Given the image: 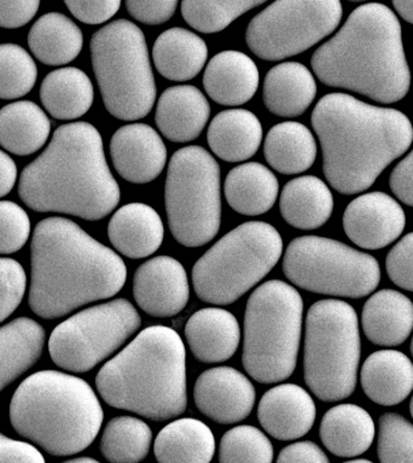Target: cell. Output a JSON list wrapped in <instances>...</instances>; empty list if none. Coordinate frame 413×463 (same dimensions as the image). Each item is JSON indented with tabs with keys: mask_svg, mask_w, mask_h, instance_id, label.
Masks as SVG:
<instances>
[{
	"mask_svg": "<svg viewBox=\"0 0 413 463\" xmlns=\"http://www.w3.org/2000/svg\"><path fill=\"white\" fill-rule=\"evenodd\" d=\"M18 195L38 213L87 221L107 217L118 206L121 191L96 127L87 122L58 127L45 151L22 172Z\"/></svg>",
	"mask_w": 413,
	"mask_h": 463,
	"instance_id": "3",
	"label": "cell"
},
{
	"mask_svg": "<svg viewBox=\"0 0 413 463\" xmlns=\"http://www.w3.org/2000/svg\"><path fill=\"white\" fill-rule=\"evenodd\" d=\"M152 430L134 416H116L101 433L100 450L109 463H139L150 452Z\"/></svg>",
	"mask_w": 413,
	"mask_h": 463,
	"instance_id": "38",
	"label": "cell"
},
{
	"mask_svg": "<svg viewBox=\"0 0 413 463\" xmlns=\"http://www.w3.org/2000/svg\"><path fill=\"white\" fill-rule=\"evenodd\" d=\"M343 463H373L371 461H369V459L364 458H358V459H351V461H347Z\"/></svg>",
	"mask_w": 413,
	"mask_h": 463,
	"instance_id": "55",
	"label": "cell"
},
{
	"mask_svg": "<svg viewBox=\"0 0 413 463\" xmlns=\"http://www.w3.org/2000/svg\"><path fill=\"white\" fill-rule=\"evenodd\" d=\"M140 325L139 313L125 298L87 307L53 329L50 356L64 371L90 372L119 350Z\"/></svg>",
	"mask_w": 413,
	"mask_h": 463,
	"instance_id": "13",
	"label": "cell"
},
{
	"mask_svg": "<svg viewBox=\"0 0 413 463\" xmlns=\"http://www.w3.org/2000/svg\"><path fill=\"white\" fill-rule=\"evenodd\" d=\"M255 401L253 383L235 368L206 369L195 383L196 408L219 425H234L248 418Z\"/></svg>",
	"mask_w": 413,
	"mask_h": 463,
	"instance_id": "15",
	"label": "cell"
},
{
	"mask_svg": "<svg viewBox=\"0 0 413 463\" xmlns=\"http://www.w3.org/2000/svg\"><path fill=\"white\" fill-rule=\"evenodd\" d=\"M154 454L158 463H210L216 438L201 420L178 419L159 430Z\"/></svg>",
	"mask_w": 413,
	"mask_h": 463,
	"instance_id": "33",
	"label": "cell"
},
{
	"mask_svg": "<svg viewBox=\"0 0 413 463\" xmlns=\"http://www.w3.org/2000/svg\"><path fill=\"white\" fill-rule=\"evenodd\" d=\"M98 393L112 408L162 422L187 411V351L174 329H143L101 368Z\"/></svg>",
	"mask_w": 413,
	"mask_h": 463,
	"instance_id": "5",
	"label": "cell"
},
{
	"mask_svg": "<svg viewBox=\"0 0 413 463\" xmlns=\"http://www.w3.org/2000/svg\"><path fill=\"white\" fill-rule=\"evenodd\" d=\"M31 235V220L16 203L0 202V255L20 251Z\"/></svg>",
	"mask_w": 413,
	"mask_h": 463,
	"instance_id": "43",
	"label": "cell"
},
{
	"mask_svg": "<svg viewBox=\"0 0 413 463\" xmlns=\"http://www.w3.org/2000/svg\"><path fill=\"white\" fill-rule=\"evenodd\" d=\"M25 286L24 267L13 259H0V324L20 306Z\"/></svg>",
	"mask_w": 413,
	"mask_h": 463,
	"instance_id": "44",
	"label": "cell"
},
{
	"mask_svg": "<svg viewBox=\"0 0 413 463\" xmlns=\"http://www.w3.org/2000/svg\"><path fill=\"white\" fill-rule=\"evenodd\" d=\"M311 122L321 141L326 180L342 194L371 187L413 140L412 123L401 111L373 107L346 93L322 97Z\"/></svg>",
	"mask_w": 413,
	"mask_h": 463,
	"instance_id": "2",
	"label": "cell"
},
{
	"mask_svg": "<svg viewBox=\"0 0 413 463\" xmlns=\"http://www.w3.org/2000/svg\"><path fill=\"white\" fill-rule=\"evenodd\" d=\"M220 166L206 148L174 152L167 170L165 205L170 233L185 248L212 241L221 226Z\"/></svg>",
	"mask_w": 413,
	"mask_h": 463,
	"instance_id": "11",
	"label": "cell"
},
{
	"mask_svg": "<svg viewBox=\"0 0 413 463\" xmlns=\"http://www.w3.org/2000/svg\"><path fill=\"white\" fill-rule=\"evenodd\" d=\"M0 463H45L38 449L0 433Z\"/></svg>",
	"mask_w": 413,
	"mask_h": 463,
	"instance_id": "50",
	"label": "cell"
},
{
	"mask_svg": "<svg viewBox=\"0 0 413 463\" xmlns=\"http://www.w3.org/2000/svg\"><path fill=\"white\" fill-rule=\"evenodd\" d=\"M40 3L36 0L24 2H2L0 0V27L20 28L32 21L38 13Z\"/></svg>",
	"mask_w": 413,
	"mask_h": 463,
	"instance_id": "48",
	"label": "cell"
},
{
	"mask_svg": "<svg viewBox=\"0 0 413 463\" xmlns=\"http://www.w3.org/2000/svg\"><path fill=\"white\" fill-rule=\"evenodd\" d=\"M208 47L197 34L181 27L167 29L155 40L152 61L159 74L169 81L196 78L205 68Z\"/></svg>",
	"mask_w": 413,
	"mask_h": 463,
	"instance_id": "30",
	"label": "cell"
},
{
	"mask_svg": "<svg viewBox=\"0 0 413 463\" xmlns=\"http://www.w3.org/2000/svg\"><path fill=\"white\" fill-rule=\"evenodd\" d=\"M264 155L275 172L296 175L310 169L317 158L313 134L300 122L278 123L264 137Z\"/></svg>",
	"mask_w": 413,
	"mask_h": 463,
	"instance_id": "35",
	"label": "cell"
},
{
	"mask_svg": "<svg viewBox=\"0 0 413 463\" xmlns=\"http://www.w3.org/2000/svg\"><path fill=\"white\" fill-rule=\"evenodd\" d=\"M206 139L216 157L225 162H243L259 150L263 126L252 111L230 109L219 112L212 119Z\"/></svg>",
	"mask_w": 413,
	"mask_h": 463,
	"instance_id": "28",
	"label": "cell"
},
{
	"mask_svg": "<svg viewBox=\"0 0 413 463\" xmlns=\"http://www.w3.org/2000/svg\"><path fill=\"white\" fill-rule=\"evenodd\" d=\"M94 90L89 76L78 68L51 71L40 86V100L53 118L71 121L92 107Z\"/></svg>",
	"mask_w": 413,
	"mask_h": 463,
	"instance_id": "34",
	"label": "cell"
},
{
	"mask_svg": "<svg viewBox=\"0 0 413 463\" xmlns=\"http://www.w3.org/2000/svg\"><path fill=\"white\" fill-rule=\"evenodd\" d=\"M275 463H330V461L319 445L311 440H303L283 448Z\"/></svg>",
	"mask_w": 413,
	"mask_h": 463,
	"instance_id": "51",
	"label": "cell"
},
{
	"mask_svg": "<svg viewBox=\"0 0 413 463\" xmlns=\"http://www.w3.org/2000/svg\"><path fill=\"white\" fill-rule=\"evenodd\" d=\"M274 456V445L256 427L235 426L221 437L219 463H272Z\"/></svg>",
	"mask_w": 413,
	"mask_h": 463,
	"instance_id": "40",
	"label": "cell"
},
{
	"mask_svg": "<svg viewBox=\"0 0 413 463\" xmlns=\"http://www.w3.org/2000/svg\"><path fill=\"white\" fill-rule=\"evenodd\" d=\"M65 6L72 16L86 24H101L114 17L121 2L119 0H68Z\"/></svg>",
	"mask_w": 413,
	"mask_h": 463,
	"instance_id": "46",
	"label": "cell"
},
{
	"mask_svg": "<svg viewBox=\"0 0 413 463\" xmlns=\"http://www.w3.org/2000/svg\"><path fill=\"white\" fill-rule=\"evenodd\" d=\"M377 454L380 463H413V425L397 412L379 418Z\"/></svg>",
	"mask_w": 413,
	"mask_h": 463,
	"instance_id": "42",
	"label": "cell"
},
{
	"mask_svg": "<svg viewBox=\"0 0 413 463\" xmlns=\"http://www.w3.org/2000/svg\"><path fill=\"white\" fill-rule=\"evenodd\" d=\"M264 4L263 0H216V2L181 3V14L191 28L205 34H213L226 29L242 14Z\"/></svg>",
	"mask_w": 413,
	"mask_h": 463,
	"instance_id": "39",
	"label": "cell"
},
{
	"mask_svg": "<svg viewBox=\"0 0 413 463\" xmlns=\"http://www.w3.org/2000/svg\"><path fill=\"white\" fill-rule=\"evenodd\" d=\"M282 268L297 288L343 298L369 296L380 281L375 257L318 235H303L290 241Z\"/></svg>",
	"mask_w": 413,
	"mask_h": 463,
	"instance_id": "12",
	"label": "cell"
},
{
	"mask_svg": "<svg viewBox=\"0 0 413 463\" xmlns=\"http://www.w3.org/2000/svg\"><path fill=\"white\" fill-rule=\"evenodd\" d=\"M404 209L389 194L371 192L359 195L343 213V230L359 248L379 250L397 241L404 232Z\"/></svg>",
	"mask_w": 413,
	"mask_h": 463,
	"instance_id": "17",
	"label": "cell"
},
{
	"mask_svg": "<svg viewBox=\"0 0 413 463\" xmlns=\"http://www.w3.org/2000/svg\"><path fill=\"white\" fill-rule=\"evenodd\" d=\"M185 338L196 360L202 364H220L237 353L241 327L230 311L205 307L196 311L185 325Z\"/></svg>",
	"mask_w": 413,
	"mask_h": 463,
	"instance_id": "20",
	"label": "cell"
},
{
	"mask_svg": "<svg viewBox=\"0 0 413 463\" xmlns=\"http://www.w3.org/2000/svg\"><path fill=\"white\" fill-rule=\"evenodd\" d=\"M38 68L31 54L14 43L0 45V99H17L33 90Z\"/></svg>",
	"mask_w": 413,
	"mask_h": 463,
	"instance_id": "41",
	"label": "cell"
},
{
	"mask_svg": "<svg viewBox=\"0 0 413 463\" xmlns=\"http://www.w3.org/2000/svg\"><path fill=\"white\" fill-rule=\"evenodd\" d=\"M389 186L399 201L413 208V150L391 172Z\"/></svg>",
	"mask_w": 413,
	"mask_h": 463,
	"instance_id": "49",
	"label": "cell"
},
{
	"mask_svg": "<svg viewBox=\"0 0 413 463\" xmlns=\"http://www.w3.org/2000/svg\"><path fill=\"white\" fill-rule=\"evenodd\" d=\"M63 463H101V462H98L97 459L91 458H78L69 459V461H65Z\"/></svg>",
	"mask_w": 413,
	"mask_h": 463,
	"instance_id": "54",
	"label": "cell"
},
{
	"mask_svg": "<svg viewBox=\"0 0 413 463\" xmlns=\"http://www.w3.org/2000/svg\"><path fill=\"white\" fill-rule=\"evenodd\" d=\"M50 132L49 118L33 101H14L0 110V145L11 154H35L45 145Z\"/></svg>",
	"mask_w": 413,
	"mask_h": 463,
	"instance_id": "37",
	"label": "cell"
},
{
	"mask_svg": "<svg viewBox=\"0 0 413 463\" xmlns=\"http://www.w3.org/2000/svg\"><path fill=\"white\" fill-rule=\"evenodd\" d=\"M317 96L312 72L297 61L275 65L264 76L263 97L267 110L279 118L303 115Z\"/></svg>",
	"mask_w": 413,
	"mask_h": 463,
	"instance_id": "26",
	"label": "cell"
},
{
	"mask_svg": "<svg viewBox=\"0 0 413 463\" xmlns=\"http://www.w3.org/2000/svg\"><path fill=\"white\" fill-rule=\"evenodd\" d=\"M409 349H411V354H412V357H413V336H412L411 346H409Z\"/></svg>",
	"mask_w": 413,
	"mask_h": 463,
	"instance_id": "57",
	"label": "cell"
},
{
	"mask_svg": "<svg viewBox=\"0 0 413 463\" xmlns=\"http://www.w3.org/2000/svg\"><path fill=\"white\" fill-rule=\"evenodd\" d=\"M386 268L398 288L413 292V232L393 246L387 255Z\"/></svg>",
	"mask_w": 413,
	"mask_h": 463,
	"instance_id": "45",
	"label": "cell"
},
{
	"mask_svg": "<svg viewBox=\"0 0 413 463\" xmlns=\"http://www.w3.org/2000/svg\"><path fill=\"white\" fill-rule=\"evenodd\" d=\"M91 61L107 111L137 121L151 111L156 83L144 33L133 22H110L91 38Z\"/></svg>",
	"mask_w": 413,
	"mask_h": 463,
	"instance_id": "9",
	"label": "cell"
},
{
	"mask_svg": "<svg viewBox=\"0 0 413 463\" xmlns=\"http://www.w3.org/2000/svg\"><path fill=\"white\" fill-rule=\"evenodd\" d=\"M108 237L116 251L132 260L147 259L161 248L165 227L158 213L143 203H130L112 215Z\"/></svg>",
	"mask_w": 413,
	"mask_h": 463,
	"instance_id": "23",
	"label": "cell"
},
{
	"mask_svg": "<svg viewBox=\"0 0 413 463\" xmlns=\"http://www.w3.org/2000/svg\"><path fill=\"white\" fill-rule=\"evenodd\" d=\"M279 210L290 226L303 231L318 230L332 215V194L317 176L296 177L283 187Z\"/></svg>",
	"mask_w": 413,
	"mask_h": 463,
	"instance_id": "29",
	"label": "cell"
},
{
	"mask_svg": "<svg viewBox=\"0 0 413 463\" xmlns=\"http://www.w3.org/2000/svg\"><path fill=\"white\" fill-rule=\"evenodd\" d=\"M121 257L64 217L36 224L31 242L28 303L46 320L111 298L126 284Z\"/></svg>",
	"mask_w": 413,
	"mask_h": 463,
	"instance_id": "1",
	"label": "cell"
},
{
	"mask_svg": "<svg viewBox=\"0 0 413 463\" xmlns=\"http://www.w3.org/2000/svg\"><path fill=\"white\" fill-rule=\"evenodd\" d=\"M133 297L137 306L152 317H176L190 298L187 270L173 257H154L134 273Z\"/></svg>",
	"mask_w": 413,
	"mask_h": 463,
	"instance_id": "16",
	"label": "cell"
},
{
	"mask_svg": "<svg viewBox=\"0 0 413 463\" xmlns=\"http://www.w3.org/2000/svg\"><path fill=\"white\" fill-rule=\"evenodd\" d=\"M28 46L43 64L64 65L71 63L82 52L83 35L78 27L63 14L50 13L38 18L28 34Z\"/></svg>",
	"mask_w": 413,
	"mask_h": 463,
	"instance_id": "36",
	"label": "cell"
},
{
	"mask_svg": "<svg viewBox=\"0 0 413 463\" xmlns=\"http://www.w3.org/2000/svg\"><path fill=\"white\" fill-rule=\"evenodd\" d=\"M45 331L38 322L18 317L0 327V392L42 356Z\"/></svg>",
	"mask_w": 413,
	"mask_h": 463,
	"instance_id": "32",
	"label": "cell"
},
{
	"mask_svg": "<svg viewBox=\"0 0 413 463\" xmlns=\"http://www.w3.org/2000/svg\"><path fill=\"white\" fill-rule=\"evenodd\" d=\"M255 61L239 51H223L206 64L203 87L216 103L239 107L248 103L259 89Z\"/></svg>",
	"mask_w": 413,
	"mask_h": 463,
	"instance_id": "22",
	"label": "cell"
},
{
	"mask_svg": "<svg viewBox=\"0 0 413 463\" xmlns=\"http://www.w3.org/2000/svg\"><path fill=\"white\" fill-rule=\"evenodd\" d=\"M409 412H411V416L413 419V396L411 398V402H409Z\"/></svg>",
	"mask_w": 413,
	"mask_h": 463,
	"instance_id": "56",
	"label": "cell"
},
{
	"mask_svg": "<svg viewBox=\"0 0 413 463\" xmlns=\"http://www.w3.org/2000/svg\"><path fill=\"white\" fill-rule=\"evenodd\" d=\"M126 10L134 20L148 25L166 24L176 14L178 2L176 0H127Z\"/></svg>",
	"mask_w": 413,
	"mask_h": 463,
	"instance_id": "47",
	"label": "cell"
},
{
	"mask_svg": "<svg viewBox=\"0 0 413 463\" xmlns=\"http://www.w3.org/2000/svg\"><path fill=\"white\" fill-rule=\"evenodd\" d=\"M317 418L313 398L296 383H282L264 392L257 407L261 427L274 439L290 441L306 436Z\"/></svg>",
	"mask_w": 413,
	"mask_h": 463,
	"instance_id": "19",
	"label": "cell"
},
{
	"mask_svg": "<svg viewBox=\"0 0 413 463\" xmlns=\"http://www.w3.org/2000/svg\"><path fill=\"white\" fill-rule=\"evenodd\" d=\"M112 165L130 184L151 183L165 169L167 148L162 137L145 123H130L114 133L110 141Z\"/></svg>",
	"mask_w": 413,
	"mask_h": 463,
	"instance_id": "18",
	"label": "cell"
},
{
	"mask_svg": "<svg viewBox=\"0 0 413 463\" xmlns=\"http://www.w3.org/2000/svg\"><path fill=\"white\" fill-rule=\"evenodd\" d=\"M303 375L322 402L346 400L357 386L361 343L354 307L322 299L308 309L304 329Z\"/></svg>",
	"mask_w": 413,
	"mask_h": 463,
	"instance_id": "10",
	"label": "cell"
},
{
	"mask_svg": "<svg viewBox=\"0 0 413 463\" xmlns=\"http://www.w3.org/2000/svg\"><path fill=\"white\" fill-rule=\"evenodd\" d=\"M361 325L366 338L379 346H398L413 329V303L401 292L380 289L364 304Z\"/></svg>",
	"mask_w": 413,
	"mask_h": 463,
	"instance_id": "25",
	"label": "cell"
},
{
	"mask_svg": "<svg viewBox=\"0 0 413 463\" xmlns=\"http://www.w3.org/2000/svg\"><path fill=\"white\" fill-rule=\"evenodd\" d=\"M362 391L373 403L393 407L402 403L413 390V364L397 350L370 354L360 372Z\"/></svg>",
	"mask_w": 413,
	"mask_h": 463,
	"instance_id": "24",
	"label": "cell"
},
{
	"mask_svg": "<svg viewBox=\"0 0 413 463\" xmlns=\"http://www.w3.org/2000/svg\"><path fill=\"white\" fill-rule=\"evenodd\" d=\"M311 65L324 85L353 90L377 103H397L411 86L400 22L383 4L353 10L342 28L315 50Z\"/></svg>",
	"mask_w": 413,
	"mask_h": 463,
	"instance_id": "4",
	"label": "cell"
},
{
	"mask_svg": "<svg viewBox=\"0 0 413 463\" xmlns=\"http://www.w3.org/2000/svg\"><path fill=\"white\" fill-rule=\"evenodd\" d=\"M393 5L397 13L400 14L402 20H405L408 24H413V2H408V0L399 2V0H395Z\"/></svg>",
	"mask_w": 413,
	"mask_h": 463,
	"instance_id": "53",
	"label": "cell"
},
{
	"mask_svg": "<svg viewBox=\"0 0 413 463\" xmlns=\"http://www.w3.org/2000/svg\"><path fill=\"white\" fill-rule=\"evenodd\" d=\"M283 241L274 226L249 221L228 232L192 268L202 302L230 306L255 288L281 260Z\"/></svg>",
	"mask_w": 413,
	"mask_h": 463,
	"instance_id": "8",
	"label": "cell"
},
{
	"mask_svg": "<svg viewBox=\"0 0 413 463\" xmlns=\"http://www.w3.org/2000/svg\"><path fill=\"white\" fill-rule=\"evenodd\" d=\"M9 414L22 438L53 456L85 450L104 420L89 383L57 371L36 372L25 378L11 398Z\"/></svg>",
	"mask_w": 413,
	"mask_h": 463,
	"instance_id": "6",
	"label": "cell"
},
{
	"mask_svg": "<svg viewBox=\"0 0 413 463\" xmlns=\"http://www.w3.org/2000/svg\"><path fill=\"white\" fill-rule=\"evenodd\" d=\"M375 422L364 408L339 404L322 416L319 437L337 458H357L368 451L375 439Z\"/></svg>",
	"mask_w": 413,
	"mask_h": 463,
	"instance_id": "27",
	"label": "cell"
},
{
	"mask_svg": "<svg viewBox=\"0 0 413 463\" xmlns=\"http://www.w3.org/2000/svg\"><path fill=\"white\" fill-rule=\"evenodd\" d=\"M209 116L208 100L197 87L173 86L158 98L155 123L167 139L188 143L201 136Z\"/></svg>",
	"mask_w": 413,
	"mask_h": 463,
	"instance_id": "21",
	"label": "cell"
},
{
	"mask_svg": "<svg viewBox=\"0 0 413 463\" xmlns=\"http://www.w3.org/2000/svg\"><path fill=\"white\" fill-rule=\"evenodd\" d=\"M224 194L235 213L259 216L270 212L277 201L279 183L267 166L259 162H249L228 172Z\"/></svg>",
	"mask_w": 413,
	"mask_h": 463,
	"instance_id": "31",
	"label": "cell"
},
{
	"mask_svg": "<svg viewBox=\"0 0 413 463\" xmlns=\"http://www.w3.org/2000/svg\"><path fill=\"white\" fill-rule=\"evenodd\" d=\"M342 14L337 0H279L249 22L246 45L260 60H285L335 32Z\"/></svg>",
	"mask_w": 413,
	"mask_h": 463,
	"instance_id": "14",
	"label": "cell"
},
{
	"mask_svg": "<svg viewBox=\"0 0 413 463\" xmlns=\"http://www.w3.org/2000/svg\"><path fill=\"white\" fill-rule=\"evenodd\" d=\"M303 300L299 291L281 280L254 289L246 303L242 364L255 382H284L296 369Z\"/></svg>",
	"mask_w": 413,
	"mask_h": 463,
	"instance_id": "7",
	"label": "cell"
},
{
	"mask_svg": "<svg viewBox=\"0 0 413 463\" xmlns=\"http://www.w3.org/2000/svg\"><path fill=\"white\" fill-rule=\"evenodd\" d=\"M17 180V166L14 159L0 150V198L13 190Z\"/></svg>",
	"mask_w": 413,
	"mask_h": 463,
	"instance_id": "52",
	"label": "cell"
}]
</instances>
